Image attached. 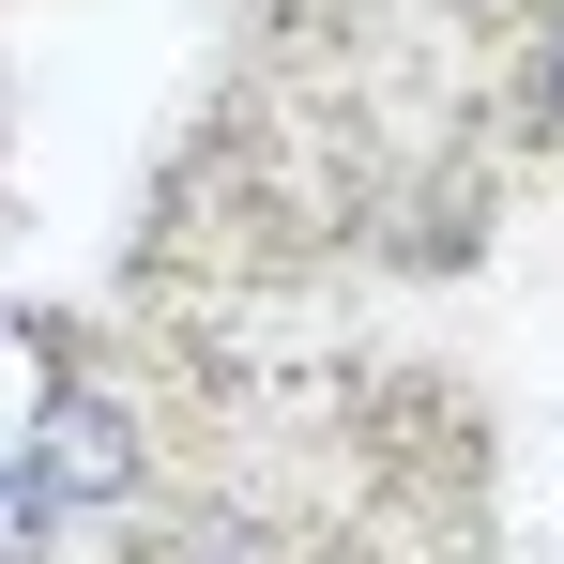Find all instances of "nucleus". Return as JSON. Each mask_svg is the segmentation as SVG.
Instances as JSON below:
<instances>
[{"label":"nucleus","instance_id":"1","mask_svg":"<svg viewBox=\"0 0 564 564\" xmlns=\"http://www.w3.org/2000/svg\"><path fill=\"white\" fill-rule=\"evenodd\" d=\"M31 488H46V503H122V488H138V427L107 412L93 381L46 397V427H31Z\"/></svg>","mask_w":564,"mask_h":564},{"label":"nucleus","instance_id":"2","mask_svg":"<svg viewBox=\"0 0 564 564\" xmlns=\"http://www.w3.org/2000/svg\"><path fill=\"white\" fill-rule=\"evenodd\" d=\"M0 564H46V488H31V458H0Z\"/></svg>","mask_w":564,"mask_h":564},{"label":"nucleus","instance_id":"3","mask_svg":"<svg viewBox=\"0 0 564 564\" xmlns=\"http://www.w3.org/2000/svg\"><path fill=\"white\" fill-rule=\"evenodd\" d=\"M534 93H550V122H564V15H550V62H534Z\"/></svg>","mask_w":564,"mask_h":564}]
</instances>
